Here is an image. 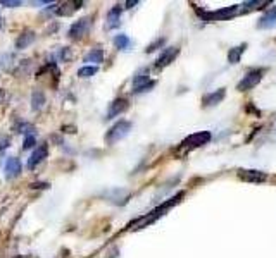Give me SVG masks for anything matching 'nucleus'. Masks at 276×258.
<instances>
[{
  "label": "nucleus",
  "mask_w": 276,
  "mask_h": 258,
  "mask_svg": "<svg viewBox=\"0 0 276 258\" xmlns=\"http://www.w3.org/2000/svg\"><path fill=\"white\" fill-rule=\"evenodd\" d=\"M183 198V193H180V194H176V196H173V198H169L168 202H164L161 206H157L155 210H152L150 214H147V215H143V217H140L137 218L135 222H131L130 224V229H142V228H147L149 224H152V222L157 220L159 217H162L166 212H168L169 208H173L174 205H176L178 202Z\"/></svg>",
  "instance_id": "obj_1"
},
{
  "label": "nucleus",
  "mask_w": 276,
  "mask_h": 258,
  "mask_svg": "<svg viewBox=\"0 0 276 258\" xmlns=\"http://www.w3.org/2000/svg\"><path fill=\"white\" fill-rule=\"evenodd\" d=\"M130 131H131L130 120H119V122H116L114 126L109 129L107 134H106L107 144H114V143L121 142L123 138H126V136L130 134Z\"/></svg>",
  "instance_id": "obj_2"
},
{
  "label": "nucleus",
  "mask_w": 276,
  "mask_h": 258,
  "mask_svg": "<svg viewBox=\"0 0 276 258\" xmlns=\"http://www.w3.org/2000/svg\"><path fill=\"white\" fill-rule=\"evenodd\" d=\"M149 74L150 71L147 68H143V69H140V71L135 72V76H133V92L135 93H142V92H149L150 88H154L155 86V81H150V78H149Z\"/></svg>",
  "instance_id": "obj_3"
},
{
  "label": "nucleus",
  "mask_w": 276,
  "mask_h": 258,
  "mask_svg": "<svg viewBox=\"0 0 276 258\" xmlns=\"http://www.w3.org/2000/svg\"><path fill=\"white\" fill-rule=\"evenodd\" d=\"M92 28V19L90 18H81L76 22H73L71 28H69L68 34L71 40H81L88 34V31Z\"/></svg>",
  "instance_id": "obj_4"
},
{
  "label": "nucleus",
  "mask_w": 276,
  "mask_h": 258,
  "mask_svg": "<svg viewBox=\"0 0 276 258\" xmlns=\"http://www.w3.org/2000/svg\"><path fill=\"white\" fill-rule=\"evenodd\" d=\"M262 74L264 71H261V69L248 71L245 76H243V80L238 83V92H247V90H252L254 86H257L262 80Z\"/></svg>",
  "instance_id": "obj_5"
},
{
  "label": "nucleus",
  "mask_w": 276,
  "mask_h": 258,
  "mask_svg": "<svg viewBox=\"0 0 276 258\" xmlns=\"http://www.w3.org/2000/svg\"><path fill=\"white\" fill-rule=\"evenodd\" d=\"M209 142H211V132L200 131V132H193V134H190L188 138H185L183 143H181V146L183 148H199V146H202V144H205Z\"/></svg>",
  "instance_id": "obj_6"
},
{
  "label": "nucleus",
  "mask_w": 276,
  "mask_h": 258,
  "mask_svg": "<svg viewBox=\"0 0 276 258\" xmlns=\"http://www.w3.org/2000/svg\"><path fill=\"white\" fill-rule=\"evenodd\" d=\"M178 54H180V48H178V46H168V48L159 56L157 60H155V68L162 69V68H166V66H169L171 62H174Z\"/></svg>",
  "instance_id": "obj_7"
},
{
  "label": "nucleus",
  "mask_w": 276,
  "mask_h": 258,
  "mask_svg": "<svg viewBox=\"0 0 276 258\" xmlns=\"http://www.w3.org/2000/svg\"><path fill=\"white\" fill-rule=\"evenodd\" d=\"M47 157H49V144L42 143L40 146H38L37 150L31 154V157L28 160V167H30V169H35V167L40 166V164L44 162Z\"/></svg>",
  "instance_id": "obj_8"
},
{
  "label": "nucleus",
  "mask_w": 276,
  "mask_h": 258,
  "mask_svg": "<svg viewBox=\"0 0 276 258\" xmlns=\"http://www.w3.org/2000/svg\"><path fill=\"white\" fill-rule=\"evenodd\" d=\"M238 178L247 182H264L267 179V174H264L261 170H254V169H242V170H238Z\"/></svg>",
  "instance_id": "obj_9"
},
{
  "label": "nucleus",
  "mask_w": 276,
  "mask_h": 258,
  "mask_svg": "<svg viewBox=\"0 0 276 258\" xmlns=\"http://www.w3.org/2000/svg\"><path fill=\"white\" fill-rule=\"evenodd\" d=\"M128 110V100L126 98H116L111 104L107 110V119H114V117H119L121 114Z\"/></svg>",
  "instance_id": "obj_10"
},
{
  "label": "nucleus",
  "mask_w": 276,
  "mask_h": 258,
  "mask_svg": "<svg viewBox=\"0 0 276 258\" xmlns=\"http://www.w3.org/2000/svg\"><path fill=\"white\" fill-rule=\"evenodd\" d=\"M276 26V7H271L269 10L262 14V18L259 19L257 28L259 30H271Z\"/></svg>",
  "instance_id": "obj_11"
},
{
  "label": "nucleus",
  "mask_w": 276,
  "mask_h": 258,
  "mask_svg": "<svg viewBox=\"0 0 276 258\" xmlns=\"http://www.w3.org/2000/svg\"><path fill=\"white\" fill-rule=\"evenodd\" d=\"M21 174V162L16 157H9L6 162V178L7 179H14Z\"/></svg>",
  "instance_id": "obj_12"
},
{
  "label": "nucleus",
  "mask_w": 276,
  "mask_h": 258,
  "mask_svg": "<svg viewBox=\"0 0 276 258\" xmlns=\"http://www.w3.org/2000/svg\"><path fill=\"white\" fill-rule=\"evenodd\" d=\"M121 12H123V7L121 6H114L107 14V28L112 30V28H118L119 26V19H121Z\"/></svg>",
  "instance_id": "obj_13"
},
{
  "label": "nucleus",
  "mask_w": 276,
  "mask_h": 258,
  "mask_svg": "<svg viewBox=\"0 0 276 258\" xmlns=\"http://www.w3.org/2000/svg\"><path fill=\"white\" fill-rule=\"evenodd\" d=\"M224 95H226V90H224V88L216 90V92L205 95L204 96V107H212V105H217L221 100L224 98Z\"/></svg>",
  "instance_id": "obj_14"
},
{
  "label": "nucleus",
  "mask_w": 276,
  "mask_h": 258,
  "mask_svg": "<svg viewBox=\"0 0 276 258\" xmlns=\"http://www.w3.org/2000/svg\"><path fill=\"white\" fill-rule=\"evenodd\" d=\"M35 33L33 31H25V33L19 34V38L16 40V48L18 50H23V48H28L31 43L35 42Z\"/></svg>",
  "instance_id": "obj_15"
},
{
  "label": "nucleus",
  "mask_w": 276,
  "mask_h": 258,
  "mask_svg": "<svg viewBox=\"0 0 276 258\" xmlns=\"http://www.w3.org/2000/svg\"><path fill=\"white\" fill-rule=\"evenodd\" d=\"M83 62H93V64H102L104 62V50L102 48H92L85 56Z\"/></svg>",
  "instance_id": "obj_16"
},
{
  "label": "nucleus",
  "mask_w": 276,
  "mask_h": 258,
  "mask_svg": "<svg viewBox=\"0 0 276 258\" xmlns=\"http://www.w3.org/2000/svg\"><path fill=\"white\" fill-rule=\"evenodd\" d=\"M44 105H45L44 92H40V90H35V92L31 93V108H33V110H40Z\"/></svg>",
  "instance_id": "obj_17"
},
{
  "label": "nucleus",
  "mask_w": 276,
  "mask_h": 258,
  "mask_svg": "<svg viewBox=\"0 0 276 258\" xmlns=\"http://www.w3.org/2000/svg\"><path fill=\"white\" fill-rule=\"evenodd\" d=\"M245 46H247V45L243 43V45L231 48L230 52H228V62H230V64H238V62H240V57H242V54L245 52Z\"/></svg>",
  "instance_id": "obj_18"
},
{
  "label": "nucleus",
  "mask_w": 276,
  "mask_h": 258,
  "mask_svg": "<svg viewBox=\"0 0 276 258\" xmlns=\"http://www.w3.org/2000/svg\"><path fill=\"white\" fill-rule=\"evenodd\" d=\"M114 45L118 46L119 50H128L131 45V40L126 36V34H116L114 36Z\"/></svg>",
  "instance_id": "obj_19"
},
{
  "label": "nucleus",
  "mask_w": 276,
  "mask_h": 258,
  "mask_svg": "<svg viewBox=\"0 0 276 258\" xmlns=\"http://www.w3.org/2000/svg\"><path fill=\"white\" fill-rule=\"evenodd\" d=\"M99 68L97 66H85V68L78 69V78H92L95 76Z\"/></svg>",
  "instance_id": "obj_20"
},
{
  "label": "nucleus",
  "mask_w": 276,
  "mask_h": 258,
  "mask_svg": "<svg viewBox=\"0 0 276 258\" xmlns=\"http://www.w3.org/2000/svg\"><path fill=\"white\" fill-rule=\"evenodd\" d=\"M35 143H37V138L28 134V136H26V140H25V144H23V148H25V150H28V148H33Z\"/></svg>",
  "instance_id": "obj_21"
},
{
  "label": "nucleus",
  "mask_w": 276,
  "mask_h": 258,
  "mask_svg": "<svg viewBox=\"0 0 276 258\" xmlns=\"http://www.w3.org/2000/svg\"><path fill=\"white\" fill-rule=\"evenodd\" d=\"M0 4L6 7H19L21 6V2L19 0H0Z\"/></svg>",
  "instance_id": "obj_22"
},
{
  "label": "nucleus",
  "mask_w": 276,
  "mask_h": 258,
  "mask_svg": "<svg viewBox=\"0 0 276 258\" xmlns=\"http://www.w3.org/2000/svg\"><path fill=\"white\" fill-rule=\"evenodd\" d=\"M11 144V140L7 138V136H0V150H4V148H7Z\"/></svg>",
  "instance_id": "obj_23"
},
{
  "label": "nucleus",
  "mask_w": 276,
  "mask_h": 258,
  "mask_svg": "<svg viewBox=\"0 0 276 258\" xmlns=\"http://www.w3.org/2000/svg\"><path fill=\"white\" fill-rule=\"evenodd\" d=\"M69 56H71V54H69V50H61V57L64 58V60H68Z\"/></svg>",
  "instance_id": "obj_24"
}]
</instances>
